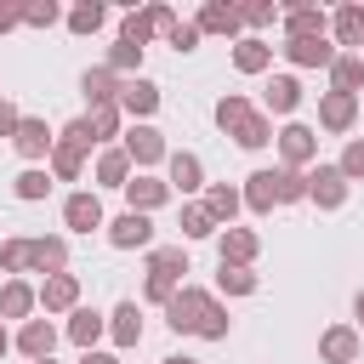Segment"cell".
<instances>
[{
	"label": "cell",
	"mask_w": 364,
	"mask_h": 364,
	"mask_svg": "<svg viewBox=\"0 0 364 364\" xmlns=\"http://www.w3.org/2000/svg\"><path fill=\"white\" fill-rule=\"evenodd\" d=\"M97 142H91V125L85 119H74V125H63L57 131V148H51V159H46V171L57 176V182H74L80 171H85V154H91Z\"/></svg>",
	"instance_id": "obj_1"
},
{
	"label": "cell",
	"mask_w": 364,
	"mask_h": 364,
	"mask_svg": "<svg viewBox=\"0 0 364 364\" xmlns=\"http://www.w3.org/2000/svg\"><path fill=\"white\" fill-rule=\"evenodd\" d=\"M307 199L318 205V210H341L347 205V176H341V165H313L307 171Z\"/></svg>",
	"instance_id": "obj_2"
},
{
	"label": "cell",
	"mask_w": 364,
	"mask_h": 364,
	"mask_svg": "<svg viewBox=\"0 0 364 364\" xmlns=\"http://www.w3.org/2000/svg\"><path fill=\"white\" fill-rule=\"evenodd\" d=\"M176 28V11L171 6H148V11H125V23H119V40H131V46H148V34H171Z\"/></svg>",
	"instance_id": "obj_3"
},
{
	"label": "cell",
	"mask_w": 364,
	"mask_h": 364,
	"mask_svg": "<svg viewBox=\"0 0 364 364\" xmlns=\"http://www.w3.org/2000/svg\"><path fill=\"white\" fill-rule=\"evenodd\" d=\"M119 148L131 154V165H136V171H148V165L171 159V148H165V131H159V125H131Z\"/></svg>",
	"instance_id": "obj_4"
},
{
	"label": "cell",
	"mask_w": 364,
	"mask_h": 364,
	"mask_svg": "<svg viewBox=\"0 0 364 364\" xmlns=\"http://www.w3.org/2000/svg\"><path fill=\"white\" fill-rule=\"evenodd\" d=\"M102 233H108V245H114V250H154V222H148V216H136V210H119Z\"/></svg>",
	"instance_id": "obj_5"
},
{
	"label": "cell",
	"mask_w": 364,
	"mask_h": 364,
	"mask_svg": "<svg viewBox=\"0 0 364 364\" xmlns=\"http://www.w3.org/2000/svg\"><path fill=\"white\" fill-rule=\"evenodd\" d=\"M205 301H210V290H199V284H182V290L171 296V307H165V324H171L176 336H193V330H199V313H205Z\"/></svg>",
	"instance_id": "obj_6"
},
{
	"label": "cell",
	"mask_w": 364,
	"mask_h": 364,
	"mask_svg": "<svg viewBox=\"0 0 364 364\" xmlns=\"http://www.w3.org/2000/svg\"><path fill=\"white\" fill-rule=\"evenodd\" d=\"M273 142H279V154H284V165H290V171L318 165V131H313V125H284Z\"/></svg>",
	"instance_id": "obj_7"
},
{
	"label": "cell",
	"mask_w": 364,
	"mask_h": 364,
	"mask_svg": "<svg viewBox=\"0 0 364 364\" xmlns=\"http://www.w3.org/2000/svg\"><path fill=\"white\" fill-rule=\"evenodd\" d=\"M165 199H171V182H165V176H148V171H136V176L125 182V210H136V216H154Z\"/></svg>",
	"instance_id": "obj_8"
},
{
	"label": "cell",
	"mask_w": 364,
	"mask_h": 364,
	"mask_svg": "<svg viewBox=\"0 0 364 364\" xmlns=\"http://www.w3.org/2000/svg\"><path fill=\"white\" fill-rule=\"evenodd\" d=\"M165 182H171V193H199L205 188V159L193 148H176L165 159Z\"/></svg>",
	"instance_id": "obj_9"
},
{
	"label": "cell",
	"mask_w": 364,
	"mask_h": 364,
	"mask_svg": "<svg viewBox=\"0 0 364 364\" xmlns=\"http://www.w3.org/2000/svg\"><path fill=\"white\" fill-rule=\"evenodd\" d=\"M63 222H68V233H97V228H108L102 199H97V193H85V188L63 199Z\"/></svg>",
	"instance_id": "obj_10"
},
{
	"label": "cell",
	"mask_w": 364,
	"mask_h": 364,
	"mask_svg": "<svg viewBox=\"0 0 364 364\" xmlns=\"http://www.w3.org/2000/svg\"><path fill=\"white\" fill-rule=\"evenodd\" d=\"M11 347H17L28 364H40V358H51V347H57V324H51V318H28V324H17Z\"/></svg>",
	"instance_id": "obj_11"
},
{
	"label": "cell",
	"mask_w": 364,
	"mask_h": 364,
	"mask_svg": "<svg viewBox=\"0 0 364 364\" xmlns=\"http://www.w3.org/2000/svg\"><path fill=\"white\" fill-rule=\"evenodd\" d=\"M154 108H159V85H154V80H142V74H136V80H125V85H119V114H131L136 125H148V119H154Z\"/></svg>",
	"instance_id": "obj_12"
},
{
	"label": "cell",
	"mask_w": 364,
	"mask_h": 364,
	"mask_svg": "<svg viewBox=\"0 0 364 364\" xmlns=\"http://www.w3.org/2000/svg\"><path fill=\"white\" fill-rule=\"evenodd\" d=\"M256 250H262V239H256L250 228H222V233H216V256H222V267H250Z\"/></svg>",
	"instance_id": "obj_13"
},
{
	"label": "cell",
	"mask_w": 364,
	"mask_h": 364,
	"mask_svg": "<svg viewBox=\"0 0 364 364\" xmlns=\"http://www.w3.org/2000/svg\"><path fill=\"white\" fill-rule=\"evenodd\" d=\"M80 353H97V341L108 336V313H97V307H74L68 313V330H63Z\"/></svg>",
	"instance_id": "obj_14"
},
{
	"label": "cell",
	"mask_w": 364,
	"mask_h": 364,
	"mask_svg": "<svg viewBox=\"0 0 364 364\" xmlns=\"http://www.w3.org/2000/svg\"><path fill=\"white\" fill-rule=\"evenodd\" d=\"M296 108H301V80L296 74H273L262 85V114L273 119V114H296Z\"/></svg>",
	"instance_id": "obj_15"
},
{
	"label": "cell",
	"mask_w": 364,
	"mask_h": 364,
	"mask_svg": "<svg viewBox=\"0 0 364 364\" xmlns=\"http://www.w3.org/2000/svg\"><path fill=\"white\" fill-rule=\"evenodd\" d=\"M11 148H17L28 165H40V159H51L57 136H51V125H46V119H23V125H17V136H11Z\"/></svg>",
	"instance_id": "obj_16"
},
{
	"label": "cell",
	"mask_w": 364,
	"mask_h": 364,
	"mask_svg": "<svg viewBox=\"0 0 364 364\" xmlns=\"http://www.w3.org/2000/svg\"><path fill=\"white\" fill-rule=\"evenodd\" d=\"M40 307H46V318H51V313H74V307H80V279H74V273L40 279Z\"/></svg>",
	"instance_id": "obj_17"
},
{
	"label": "cell",
	"mask_w": 364,
	"mask_h": 364,
	"mask_svg": "<svg viewBox=\"0 0 364 364\" xmlns=\"http://www.w3.org/2000/svg\"><path fill=\"white\" fill-rule=\"evenodd\" d=\"M318 364H358V330L353 324H330L318 336Z\"/></svg>",
	"instance_id": "obj_18"
},
{
	"label": "cell",
	"mask_w": 364,
	"mask_h": 364,
	"mask_svg": "<svg viewBox=\"0 0 364 364\" xmlns=\"http://www.w3.org/2000/svg\"><path fill=\"white\" fill-rule=\"evenodd\" d=\"M40 307V290L28 284V279H6L0 284V318H17V324H28V313Z\"/></svg>",
	"instance_id": "obj_19"
},
{
	"label": "cell",
	"mask_w": 364,
	"mask_h": 364,
	"mask_svg": "<svg viewBox=\"0 0 364 364\" xmlns=\"http://www.w3.org/2000/svg\"><path fill=\"white\" fill-rule=\"evenodd\" d=\"M119 85H125V80H119L108 63L80 74V91H85V102H91V108H108V102H119Z\"/></svg>",
	"instance_id": "obj_20"
},
{
	"label": "cell",
	"mask_w": 364,
	"mask_h": 364,
	"mask_svg": "<svg viewBox=\"0 0 364 364\" xmlns=\"http://www.w3.org/2000/svg\"><path fill=\"white\" fill-rule=\"evenodd\" d=\"M353 119H358V97H347V91H324L318 97V125L324 131H353Z\"/></svg>",
	"instance_id": "obj_21"
},
{
	"label": "cell",
	"mask_w": 364,
	"mask_h": 364,
	"mask_svg": "<svg viewBox=\"0 0 364 364\" xmlns=\"http://www.w3.org/2000/svg\"><path fill=\"white\" fill-rule=\"evenodd\" d=\"M239 193H245V210H256V216H267V210L279 205V176H273V171H250Z\"/></svg>",
	"instance_id": "obj_22"
},
{
	"label": "cell",
	"mask_w": 364,
	"mask_h": 364,
	"mask_svg": "<svg viewBox=\"0 0 364 364\" xmlns=\"http://www.w3.org/2000/svg\"><path fill=\"white\" fill-rule=\"evenodd\" d=\"M148 273L182 284V273H193V267H188V245H154V250H148Z\"/></svg>",
	"instance_id": "obj_23"
},
{
	"label": "cell",
	"mask_w": 364,
	"mask_h": 364,
	"mask_svg": "<svg viewBox=\"0 0 364 364\" xmlns=\"http://www.w3.org/2000/svg\"><path fill=\"white\" fill-rule=\"evenodd\" d=\"M131 176H136V165H131L125 148H102V154H97V182H102V188H119V193H125Z\"/></svg>",
	"instance_id": "obj_24"
},
{
	"label": "cell",
	"mask_w": 364,
	"mask_h": 364,
	"mask_svg": "<svg viewBox=\"0 0 364 364\" xmlns=\"http://www.w3.org/2000/svg\"><path fill=\"white\" fill-rule=\"evenodd\" d=\"M205 210L216 216V228H233V216L245 210V193L228 188V182H210V188H205Z\"/></svg>",
	"instance_id": "obj_25"
},
{
	"label": "cell",
	"mask_w": 364,
	"mask_h": 364,
	"mask_svg": "<svg viewBox=\"0 0 364 364\" xmlns=\"http://www.w3.org/2000/svg\"><path fill=\"white\" fill-rule=\"evenodd\" d=\"M108 336H114V347H136L142 341V307L136 301H119L108 313Z\"/></svg>",
	"instance_id": "obj_26"
},
{
	"label": "cell",
	"mask_w": 364,
	"mask_h": 364,
	"mask_svg": "<svg viewBox=\"0 0 364 364\" xmlns=\"http://www.w3.org/2000/svg\"><path fill=\"white\" fill-rule=\"evenodd\" d=\"M284 57H290L296 68H330V63H336V46H330L324 34H318V40H290Z\"/></svg>",
	"instance_id": "obj_27"
},
{
	"label": "cell",
	"mask_w": 364,
	"mask_h": 364,
	"mask_svg": "<svg viewBox=\"0 0 364 364\" xmlns=\"http://www.w3.org/2000/svg\"><path fill=\"white\" fill-rule=\"evenodd\" d=\"M358 85H364V57H358V51H336V63H330V91L358 97Z\"/></svg>",
	"instance_id": "obj_28"
},
{
	"label": "cell",
	"mask_w": 364,
	"mask_h": 364,
	"mask_svg": "<svg viewBox=\"0 0 364 364\" xmlns=\"http://www.w3.org/2000/svg\"><path fill=\"white\" fill-rule=\"evenodd\" d=\"M34 273H68V239H57V233H40L34 239Z\"/></svg>",
	"instance_id": "obj_29"
},
{
	"label": "cell",
	"mask_w": 364,
	"mask_h": 364,
	"mask_svg": "<svg viewBox=\"0 0 364 364\" xmlns=\"http://www.w3.org/2000/svg\"><path fill=\"white\" fill-rule=\"evenodd\" d=\"M284 28H290V40H318V34L330 28V17H324L318 6H290V11H284Z\"/></svg>",
	"instance_id": "obj_30"
},
{
	"label": "cell",
	"mask_w": 364,
	"mask_h": 364,
	"mask_svg": "<svg viewBox=\"0 0 364 364\" xmlns=\"http://www.w3.org/2000/svg\"><path fill=\"white\" fill-rule=\"evenodd\" d=\"M267 63H273V46H267V40L245 34V40L233 46V68H239V74H267Z\"/></svg>",
	"instance_id": "obj_31"
},
{
	"label": "cell",
	"mask_w": 364,
	"mask_h": 364,
	"mask_svg": "<svg viewBox=\"0 0 364 364\" xmlns=\"http://www.w3.org/2000/svg\"><path fill=\"white\" fill-rule=\"evenodd\" d=\"M216 216L205 210V199H182V239H216Z\"/></svg>",
	"instance_id": "obj_32"
},
{
	"label": "cell",
	"mask_w": 364,
	"mask_h": 364,
	"mask_svg": "<svg viewBox=\"0 0 364 364\" xmlns=\"http://www.w3.org/2000/svg\"><path fill=\"white\" fill-rule=\"evenodd\" d=\"M210 114H216V125H222V131L233 136V131H239V125H245V119H250L256 108H250V97H239V91H228V97H216V108H210Z\"/></svg>",
	"instance_id": "obj_33"
},
{
	"label": "cell",
	"mask_w": 364,
	"mask_h": 364,
	"mask_svg": "<svg viewBox=\"0 0 364 364\" xmlns=\"http://www.w3.org/2000/svg\"><path fill=\"white\" fill-rule=\"evenodd\" d=\"M51 182H57V176H51L46 165H28V171H17V182H11V193L34 205V199H46V193H51Z\"/></svg>",
	"instance_id": "obj_34"
},
{
	"label": "cell",
	"mask_w": 364,
	"mask_h": 364,
	"mask_svg": "<svg viewBox=\"0 0 364 364\" xmlns=\"http://www.w3.org/2000/svg\"><path fill=\"white\" fill-rule=\"evenodd\" d=\"M0 267H6L11 279H17V273H34V239H23V233L6 239V245H0Z\"/></svg>",
	"instance_id": "obj_35"
},
{
	"label": "cell",
	"mask_w": 364,
	"mask_h": 364,
	"mask_svg": "<svg viewBox=\"0 0 364 364\" xmlns=\"http://www.w3.org/2000/svg\"><path fill=\"white\" fill-rule=\"evenodd\" d=\"M228 330H233V318H228V307L210 296L205 313H199V330H193V336H199V341H228Z\"/></svg>",
	"instance_id": "obj_36"
},
{
	"label": "cell",
	"mask_w": 364,
	"mask_h": 364,
	"mask_svg": "<svg viewBox=\"0 0 364 364\" xmlns=\"http://www.w3.org/2000/svg\"><path fill=\"white\" fill-rule=\"evenodd\" d=\"M239 6H205L199 11V34H239Z\"/></svg>",
	"instance_id": "obj_37"
},
{
	"label": "cell",
	"mask_w": 364,
	"mask_h": 364,
	"mask_svg": "<svg viewBox=\"0 0 364 364\" xmlns=\"http://www.w3.org/2000/svg\"><path fill=\"white\" fill-rule=\"evenodd\" d=\"M273 136H279V131H273V119H267L262 108H256V114H250V119H245V125L233 131V142H239V148H267Z\"/></svg>",
	"instance_id": "obj_38"
},
{
	"label": "cell",
	"mask_w": 364,
	"mask_h": 364,
	"mask_svg": "<svg viewBox=\"0 0 364 364\" xmlns=\"http://www.w3.org/2000/svg\"><path fill=\"white\" fill-rule=\"evenodd\" d=\"M330 28H336L341 46H364V6H341V11L330 17Z\"/></svg>",
	"instance_id": "obj_39"
},
{
	"label": "cell",
	"mask_w": 364,
	"mask_h": 364,
	"mask_svg": "<svg viewBox=\"0 0 364 364\" xmlns=\"http://www.w3.org/2000/svg\"><path fill=\"white\" fill-rule=\"evenodd\" d=\"M119 119H125V114H119V102H108V108H91V114H85V125H91V142H114V136H119Z\"/></svg>",
	"instance_id": "obj_40"
},
{
	"label": "cell",
	"mask_w": 364,
	"mask_h": 364,
	"mask_svg": "<svg viewBox=\"0 0 364 364\" xmlns=\"http://www.w3.org/2000/svg\"><path fill=\"white\" fill-rule=\"evenodd\" d=\"M256 284H262V279H256L250 267H216V290H222V296H256Z\"/></svg>",
	"instance_id": "obj_41"
},
{
	"label": "cell",
	"mask_w": 364,
	"mask_h": 364,
	"mask_svg": "<svg viewBox=\"0 0 364 364\" xmlns=\"http://www.w3.org/2000/svg\"><path fill=\"white\" fill-rule=\"evenodd\" d=\"M273 176H279V205H296V199H307V171L273 165Z\"/></svg>",
	"instance_id": "obj_42"
},
{
	"label": "cell",
	"mask_w": 364,
	"mask_h": 364,
	"mask_svg": "<svg viewBox=\"0 0 364 364\" xmlns=\"http://www.w3.org/2000/svg\"><path fill=\"white\" fill-rule=\"evenodd\" d=\"M102 23H108V11H102L97 0H85V6H74V11H68V28H74V34H97Z\"/></svg>",
	"instance_id": "obj_43"
},
{
	"label": "cell",
	"mask_w": 364,
	"mask_h": 364,
	"mask_svg": "<svg viewBox=\"0 0 364 364\" xmlns=\"http://www.w3.org/2000/svg\"><path fill=\"white\" fill-rule=\"evenodd\" d=\"M336 165H341V176H347V182H364V136H353V142L341 148V159H336Z\"/></svg>",
	"instance_id": "obj_44"
},
{
	"label": "cell",
	"mask_w": 364,
	"mask_h": 364,
	"mask_svg": "<svg viewBox=\"0 0 364 364\" xmlns=\"http://www.w3.org/2000/svg\"><path fill=\"white\" fill-rule=\"evenodd\" d=\"M108 68H114V74H131V68H142V46H131V40H119V46L108 51Z\"/></svg>",
	"instance_id": "obj_45"
},
{
	"label": "cell",
	"mask_w": 364,
	"mask_h": 364,
	"mask_svg": "<svg viewBox=\"0 0 364 364\" xmlns=\"http://www.w3.org/2000/svg\"><path fill=\"white\" fill-rule=\"evenodd\" d=\"M57 17H63V11H57L51 0H40V6H23V23H34V28H51Z\"/></svg>",
	"instance_id": "obj_46"
},
{
	"label": "cell",
	"mask_w": 364,
	"mask_h": 364,
	"mask_svg": "<svg viewBox=\"0 0 364 364\" xmlns=\"http://www.w3.org/2000/svg\"><path fill=\"white\" fill-rule=\"evenodd\" d=\"M171 46L176 51H199V23H176L171 28Z\"/></svg>",
	"instance_id": "obj_47"
},
{
	"label": "cell",
	"mask_w": 364,
	"mask_h": 364,
	"mask_svg": "<svg viewBox=\"0 0 364 364\" xmlns=\"http://www.w3.org/2000/svg\"><path fill=\"white\" fill-rule=\"evenodd\" d=\"M239 17H245L250 28H267V23H279V11H273V6H245Z\"/></svg>",
	"instance_id": "obj_48"
},
{
	"label": "cell",
	"mask_w": 364,
	"mask_h": 364,
	"mask_svg": "<svg viewBox=\"0 0 364 364\" xmlns=\"http://www.w3.org/2000/svg\"><path fill=\"white\" fill-rule=\"evenodd\" d=\"M17 125H23L17 102H6V97H0V136H17Z\"/></svg>",
	"instance_id": "obj_49"
},
{
	"label": "cell",
	"mask_w": 364,
	"mask_h": 364,
	"mask_svg": "<svg viewBox=\"0 0 364 364\" xmlns=\"http://www.w3.org/2000/svg\"><path fill=\"white\" fill-rule=\"evenodd\" d=\"M17 23H23V11H17V6H0V34H6V28H17Z\"/></svg>",
	"instance_id": "obj_50"
},
{
	"label": "cell",
	"mask_w": 364,
	"mask_h": 364,
	"mask_svg": "<svg viewBox=\"0 0 364 364\" xmlns=\"http://www.w3.org/2000/svg\"><path fill=\"white\" fill-rule=\"evenodd\" d=\"M353 330H364V290L353 296Z\"/></svg>",
	"instance_id": "obj_51"
},
{
	"label": "cell",
	"mask_w": 364,
	"mask_h": 364,
	"mask_svg": "<svg viewBox=\"0 0 364 364\" xmlns=\"http://www.w3.org/2000/svg\"><path fill=\"white\" fill-rule=\"evenodd\" d=\"M80 364H119L114 353H80Z\"/></svg>",
	"instance_id": "obj_52"
},
{
	"label": "cell",
	"mask_w": 364,
	"mask_h": 364,
	"mask_svg": "<svg viewBox=\"0 0 364 364\" xmlns=\"http://www.w3.org/2000/svg\"><path fill=\"white\" fill-rule=\"evenodd\" d=\"M11 353V330H6V318H0V358Z\"/></svg>",
	"instance_id": "obj_53"
},
{
	"label": "cell",
	"mask_w": 364,
	"mask_h": 364,
	"mask_svg": "<svg viewBox=\"0 0 364 364\" xmlns=\"http://www.w3.org/2000/svg\"><path fill=\"white\" fill-rule=\"evenodd\" d=\"M159 364H199L193 353H171V358H159Z\"/></svg>",
	"instance_id": "obj_54"
},
{
	"label": "cell",
	"mask_w": 364,
	"mask_h": 364,
	"mask_svg": "<svg viewBox=\"0 0 364 364\" xmlns=\"http://www.w3.org/2000/svg\"><path fill=\"white\" fill-rule=\"evenodd\" d=\"M40 364H57V358H40Z\"/></svg>",
	"instance_id": "obj_55"
}]
</instances>
